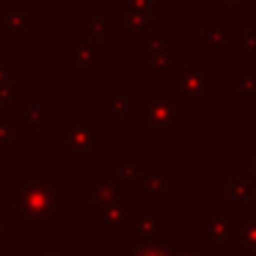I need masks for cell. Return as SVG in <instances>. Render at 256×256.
I'll return each instance as SVG.
<instances>
[{"label": "cell", "mask_w": 256, "mask_h": 256, "mask_svg": "<svg viewBox=\"0 0 256 256\" xmlns=\"http://www.w3.org/2000/svg\"><path fill=\"white\" fill-rule=\"evenodd\" d=\"M58 215H64V182L39 179V171L28 168V176L14 182L17 228H50Z\"/></svg>", "instance_id": "cell-1"}, {"label": "cell", "mask_w": 256, "mask_h": 256, "mask_svg": "<svg viewBox=\"0 0 256 256\" xmlns=\"http://www.w3.org/2000/svg\"><path fill=\"white\" fill-rule=\"evenodd\" d=\"M66 152L69 154H96L100 152V132L86 122L69 118L66 122Z\"/></svg>", "instance_id": "cell-2"}, {"label": "cell", "mask_w": 256, "mask_h": 256, "mask_svg": "<svg viewBox=\"0 0 256 256\" xmlns=\"http://www.w3.org/2000/svg\"><path fill=\"white\" fill-rule=\"evenodd\" d=\"M201 232H204V240H212V242H220V240L234 237V232H237V223L223 220V218H206V220H204V226H201Z\"/></svg>", "instance_id": "cell-3"}, {"label": "cell", "mask_w": 256, "mask_h": 256, "mask_svg": "<svg viewBox=\"0 0 256 256\" xmlns=\"http://www.w3.org/2000/svg\"><path fill=\"white\" fill-rule=\"evenodd\" d=\"M130 226H135V228H138V234H140V237H146V240H160L162 237V220H160V218H154L149 210H140V218H138V220H130Z\"/></svg>", "instance_id": "cell-4"}, {"label": "cell", "mask_w": 256, "mask_h": 256, "mask_svg": "<svg viewBox=\"0 0 256 256\" xmlns=\"http://www.w3.org/2000/svg\"><path fill=\"white\" fill-rule=\"evenodd\" d=\"M127 256H174V248L162 245L160 240H146V242H130Z\"/></svg>", "instance_id": "cell-5"}, {"label": "cell", "mask_w": 256, "mask_h": 256, "mask_svg": "<svg viewBox=\"0 0 256 256\" xmlns=\"http://www.w3.org/2000/svg\"><path fill=\"white\" fill-rule=\"evenodd\" d=\"M234 237L240 240V248L242 250L256 254V218H250V220H240Z\"/></svg>", "instance_id": "cell-6"}, {"label": "cell", "mask_w": 256, "mask_h": 256, "mask_svg": "<svg viewBox=\"0 0 256 256\" xmlns=\"http://www.w3.org/2000/svg\"><path fill=\"white\" fill-rule=\"evenodd\" d=\"M14 232H17L14 218H6V212H3V206H0V250L14 254Z\"/></svg>", "instance_id": "cell-7"}, {"label": "cell", "mask_w": 256, "mask_h": 256, "mask_svg": "<svg viewBox=\"0 0 256 256\" xmlns=\"http://www.w3.org/2000/svg\"><path fill=\"white\" fill-rule=\"evenodd\" d=\"M28 256H78V248L74 242H42L39 250Z\"/></svg>", "instance_id": "cell-8"}, {"label": "cell", "mask_w": 256, "mask_h": 256, "mask_svg": "<svg viewBox=\"0 0 256 256\" xmlns=\"http://www.w3.org/2000/svg\"><path fill=\"white\" fill-rule=\"evenodd\" d=\"M50 108L42 105V108H30L28 110V124H42V127H50Z\"/></svg>", "instance_id": "cell-9"}, {"label": "cell", "mask_w": 256, "mask_h": 256, "mask_svg": "<svg viewBox=\"0 0 256 256\" xmlns=\"http://www.w3.org/2000/svg\"><path fill=\"white\" fill-rule=\"evenodd\" d=\"M174 256H204V254H201L196 245H182V248H179V245H174Z\"/></svg>", "instance_id": "cell-10"}, {"label": "cell", "mask_w": 256, "mask_h": 256, "mask_svg": "<svg viewBox=\"0 0 256 256\" xmlns=\"http://www.w3.org/2000/svg\"><path fill=\"white\" fill-rule=\"evenodd\" d=\"M0 256H14V254H8V250H0Z\"/></svg>", "instance_id": "cell-11"}]
</instances>
